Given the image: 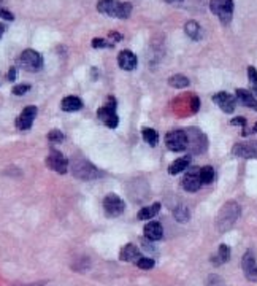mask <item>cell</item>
Wrapping results in <instances>:
<instances>
[{"label":"cell","mask_w":257,"mask_h":286,"mask_svg":"<svg viewBox=\"0 0 257 286\" xmlns=\"http://www.w3.org/2000/svg\"><path fill=\"white\" fill-rule=\"evenodd\" d=\"M240 213V208H238V203L237 202H229L224 205V208L219 211V216H218V227L221 231H227L232 226L235 224L237 218Z\"/></svg>","instance_id":"obj_1"},{"label":"cell","mask_w":257,"mask_h":286,"mask_svg":"<svg viewBox=\"0 0 257 286\" xmlns=\"http://www.w3.org/2000/svg\"><path fill=\"white\" fill-rule=\"evenodd\" d=\"M19 67L26 72H38L43 67V57L35 50H26L19 57Z\"/></svg>","instance_id":"obj_2"},{"label":"cell","mask_w":257,"mask_h":286,"mask_svg":"<svg viewBox=\"0 0 257 286\" xmlns=\"http://www.w3.org/2000/svg\"><path fill=\"white\" fill-rule=\"evenodd\" d=\"M188 132L186 130H181V129H176V130H172V132H168L167 137H165V145L167 148L170 151H183L188 148Z\"/></svg>","instance_id":"obj_3"},{"label":"cell","mask_w":257,"mask_h":286,"mask_svg":"<svg viewBox=\"0 0 257 286\" xmlns=\"http://www.w3.org/2000/svg\"><path fill=\"white\" fill-rule=\"evenodd\" d=\"M97 114H99V118H100L102 122H105L108 127L115 129L118 126V122H119V118L116 114V100H115V97H108L107 103L103 105L102 108H99Z\"/></svg>","instance_id":"obj_4"},{"label":"cell","mask_w":257,"mask_h":286,"mask_svg":"<svg viewBox=\"0 0 257 286\" xmlns=\"http://www.w3.org/2000/svg\"><path fill=\"white\" fill-rule=\"evenodd\" d=\"M210 8L221 22L229 24V21L232 19V13H234V2L232 0H210Z\"/></svg>","instance_id":"obj_5"},{"label":"cell","mask_w":257,"mask_h":286,"mask_svg":"<svg viewBox=\"0 0 257 286\" xmlns=\"http://www.w3.org/2000/svg\"><path fill=\"white\" fill-rule=\"evenodd\" d=\"M126 203L121 197H118L116 194H108L105 199H103V210H105V215L108 218H116L119 215L124 213Z\"/></svg>","instance_id":"obj_6"},{"label":"cell","mask_w":257,"mask_h":286,"mask_svg":"<svg viewBox=\"0 0 257 286\" xmlns=\"http://www.w3.org/2000/svg\"><path fill=\"white\" fill-rule=\"evenodd\" d=\"M46 166L51 170L64 175V174H67V170H68V161L59 150L51 148L50 154H48V158H46Z\"/></svg>","instance_id":"obj_7"},{"label":"cell","mask_w":257,"mask_h":286,"mask_svg":"<svg viewBox=\"0 0 257 286\" xmlns=\"http://www.w3.org/2000/svg\"><path fill=\"white\" fill-rule=\"evenodd\" d=\"M37 107H34V105H29V107H26L22 111H21V114L18 118H16V121H14V124H16V127H18L19 130H27V129H30L32 127V124H34V121H35V118H37Z\"/></svg>","instance_id":"obj_8"},{"label":"cell","mask_w":257,"mask_h":286,"mask_svg":"<svg viewBox=\"0 0 257 286\" xmlns=\"http://www.w3.org/2000/svg\"><path fill=\"white\" fill-rule=\"evenodd\" d=\"M202 185L203 183H202V178H200V170H197V169H191L183 178V188L189 192L198 191Z\"/></svg>","instance_id":"obj_9"},{"label":"cell","mask_w":257,"mask_h":286,"mask_svg":"<svg viewBox=\"0 0 257 286\" xmlns=\"http://www.w3.org/2000/svg\"><path fill=\"white\" fill-rule=\"evenodd\" d=\"M71 170H73V175L81 178V180H91V178H95V172H97V169H95L94 166H91L89 162L86 161H76L73 162V167H71Z\"/></svg>","instance_id":"obj_10"},{"label":"cell","mask_w":257,"mask_h":286,"mask_svg":"<svg viewBox=\"0 0 257 286\" xmlns=\"http://www.w3.org/2000/svg\"><path fill=\"white\" fill-rule=\"evenodd\" d=\"M213 100L218 107L224 111V113H234L235 110V99L234 95H230L226 91H221L218 94L213 95Z\"/></svg>","instance_id":"obj_11"},{"label":"cell","mask_w":257,"mask_h":286,"mask_svg":"<svg viewBox=\"0 0 257 286\" xmlns=\"http://www.w3.org/2000/svg\"><path fill=\"white\" fill-rule=\"evenodd\" d=\"M234 154L238 158H257V142L238 143L234 146Z\"/></svg>","instance_id":"obj_12"},{"label":"cell","mask_w":257,"mask_h":286,"mask_svg":"<svg viewBox=\"0 0 257 286\" xmlns=\"http://www.w3.org/2000/svg\"><path fill=\"white\" fill-rule=\"evenodd\" d=\"M136 64H138V59H136V56L132 51L124 50V51L119 53V56H118V65L123 70H127V72L135 70L136 69Z\"/></svg>","instance_id":"obj_13"},{"label":"cell","mask_w":257,"mask_h":286,"mask_svg":"<svg viewBox=\"0 0 257 286\" xmlns=\"http://www.w3.org/2000/svg\"><path fill=\"white\" fill-rule=\"evenodd\" d=\"M143 232H144V237H146L148 240L156 242V240H160V239H162V235H164V227H162V224L157 223V221H149L146 226H144Z\"/></svg>","instance_id":"obj_14"},{"label":"cell","mask_w":257,"mask_h":286,"mask_svg":"<svg viewBox=\"0 0 257 286\" xmlns=\"http://www.w3.org/2000/svg\"><path fill=\"white\" fill-rule=\"evenodd\" d=\"M141 258L140 250L132 243H127L126 247H123V250L119 251V259L126 261V263H132V261H138Z\"/></svg>","instance_id":"obj_15"},{"label":"cell","mask_w":257,"mask_h":286,"mask_svg":"<svg viewBox=\"0 0 257 286\" xmlns=\"http://www.w3.org/2000/svg\"><path fill=\"white\" fill-rule=\"evenodd\" d=\"M119 3H121V2H116V0H99L97 10L100 13H103V14H108V16H113V18H116L118 10H119Z\"/></svg>","instance_id":"obj_16"},{"label":"cell","mask_w":257,"mask_h":286,"mask_svg":"<svg viewBox=\"0 0 257 286\" xmlns=\"http://www.w3.org/2000/svg\"><path fill=\"white\" fill-rule=\"evenodd\" d=\"M61 108L64 111H78L83 108V100L76 95H68L62 100Z\"/></svg>","instance_id":"obj_17"},{"label":"cell","mask_w":257,"mask_h":286,"mask_svg":"<svg viewBox=\"0 0 257 286\" xmlns=\"http://www.w3.org/2000/svg\"><path fill=\"white\" fill-rule=\"evenodd\" d=\"M242 266H243V271H245L246 279L250 280L251 275H253V272L256 271V267H257L256 258H254V253H253V251H246V253H245L243 261H242Z\"/></svg>","instance_id":"obj_18"},{"label":"cell","mask_w":257,"mask_h":286,"mask_svg":"<svg viewBox=\"0 0 257 286\" xmlns=\"http://www.w3.org/2000/svg\"><path fill=\"white\" fill-rule=\"evenodd\" d=\"M189 162H191V156H183L178 158L176 161H173L170 166H168V174L170 175H178L181 172H184L189 167Z\"/></svg>","instance_id":"obj_19"},{"label":"cell","mask_w":257,"mask_h":286,"mask_svg":"<svg viewBox=\"0 0 257 286\" xmlns=\"http://www.w3.org/2000/svg\"><path fill=\"white\" fill-rule=\"evenodd\" d=\"M237 99L242 102L245 107H250L253 110H257V100L254 99L253 93L246 91V89H237Z\"/></svg>","instance_id":"obj_20"},{"label":"cell","mask_w":257,"mask_h":286,"mask_svg":"<svg viewBox=\"0 0 257 286\" xmlns=\"http://www.w3.org/2000/svg\"><path fill=\"white\" fill-rule=\"evenodd\" d=\"M160 211V203H152V205L149 207H143L140 211H138V215H136V218L141 219V221H144V219H151V218H154L157 213Z\"/></svg>","instance_id":"obj_21"},{"label":"cell","mask_w":257,"mask_h":286,"mask_svg":"<svg viewBox=\"0 0 257 286\" xmlns=\"http://www.w3.org/2000/svg\"><path fill=\"white\" fill-rule=\"evenodd\" d=\"M230 258V248L227 247V245H221L219 250H218V255L213 256V263L216 266H219V264H224V263H227Z\"/></svg>","instance_id":"obj_22"},{"label":"cell","mask_w":257,"mask_h":286,"mask_svg":"<svg viewBox=\"0 0 257 286\" xmlns=\"http://www.w3.org/2000/svg\"><path fill=\"white\" fill-rule=\"evenodd\" d=\"M200 178H202V183L203 185L213 183V180H214V170H213V167L205 166V167L200 169Z\"/></svg>","instance_id":"obj_23"},{"label":"cell","mask_w":257,"mask_h":286,"mask_svg":"<svg viewBox=\"0 0 257 286\" xmlns=\"http://www.w3.org/2000/svg\"><path fill=\"white\" fill-rule=\"evenodd\" d=\"M186 34L192 38V40H198L200 38V26H198V22L195 21H189L186 24Z\"/></svg>","instance_id":"obj_24"},{"label":"cell","mask_w":257,"mask_h":286,"mask_svg":"<svg viewBox=\"0 0 257 286\" xmlns=\"http://www.w3.org/2000/svg\"><path fill=\"white\" fill-rule=\"evenodd\" d=\"M168 83H170V86H173V88L183 89V88H188L189 86V80L184 75H173L170 80H168Z\"/></svg>","instance_id":"obj_25"},{"label":"cell","mask_w":257,"mask_h":286,"mask_svg":"<svg viewBox=\"0 0 257 286\" xmlns=\"http://www.w3.org/2000/svg\"><path fill=\"white\" fill-rule=\"evenodd\" d=\"M143 138L146 140L151 146H156L157 145V132L154 129H151V127H144L143 129Z\"/></svg>","instance_id":"obj_26"},{"label":"cell","mask_w":257,"mask_h":286,"mask_svg":"<svg viewBox=\"0 0 257 286\" xmlns=\"http://www.w3.org/2000/svg\"><path fill=\"white\" fill-rule=\"evenodd\" d=\"M173 215H175L176 221H178V223H186L188 219H189V211H188V208L184 207V205H180L178 208H175Z\"/></svg>","instance_id":"obj_27"},{"label":"cell","mask_w":257,"mask_h":286,"mask_svg":"<svg viewBox=\"0 0 257 286\" xmlns=\"http://www.w3.org/2000/svg\"><path fill=\"white\" fill-rule=\"evenodd\" d=\"M136 266L143 269V271H149V269L156 266V263H154V259H151V258H140L136 261Z\"/></svg>","instance_id":"obj_28"},{"label":"cell","mask_w":257,"mask_h":286,"mask_svg":"<svg viewBox=\"0 0 257 286\" xmlns=\"http://www.w3.org/2000/svg\"><path fill=\"white\" fill-rule=\"evenodd\" d=\"M64 138L65 137H64V134L59 129H53V130H50V134H48V140H50L51 143H61Z\"/></svg>","instance_id":"obj_29"},{"label":"cell","mask_w":257,"mask_h":286,"mask_svg":"<svg viewBox=\"0 0 257 286\" xmlns=\"http://www.w3.org/2000/svg\"><path fill=\"white\" fill-rule=\"evenodd\" d=\"M248 77H250V83H251L253 91L257 94V70L254 67H250L248 69Z\"/></svg>","instance_id":"obj_30"},{"label":"cell","mask_w":257,"mask_h":286,"mask_svg":"<svg viewBox=\"0 0 257 286\" xmlns=\"http://www.w3.org/2000/svg\"><path fill=\"white\" fill-rule=\"evenodd\" d=\"M91 45L92 48H113V43H108L107 40L103 38H94Z\"/></svg>","instance_id":"obj_31"},{"label":"cell","mask_w":257,"mask_h":286,"mask_svg":"<svg viewBox=\"0 0 257 286\" xmlns=\"http://www.w3.org/2000/svg\"><path fill=\"white\" fill-rule=\"evenodd\" d=\"M29 89H30L29 85H18V86L13 88V94H14V95H24V94L29 91Z\"/></svg>","instance_id":"obj_32"},{"label":"cell","mask_w":257,"mask_h":286,"mask_svg":"<svg viewBox=\"0 0 257 286\" xmlns=\"http://www.w3.org/2000/svg\"><path fill=\"white\" fill-rule=\"evenodd\" d=\"M0 18H3V19H6V21H13L14 16H13L11 11H8V10H5V8L0 6Z\"/></svg>","instance_id":"obj_33"},{"label":"cell","mask_w":257,"mask_h":286,"mask_svg":"<svg viewBox=\"0 0 257 286\" xmlns=\"http://www.w3.org/2000/svg\"><path fill=\"white\" fill-rule=\"evenodd\" d=\"M232 126H246V118L243 116H238V118H234L230 121Z\"/></svg>","instance_id":"obj_34"},{"label":"cell","mask_w":257,"mask_h":286,"mask_svg":"<svg viewBox=\"0 0 257 286\" xmlns=\"http://www.w3.org/2000/svg\"><path fill=\"white\" fill-rule=\"evenodd\" d=\"M16 73H18V67H10V70H8V80L10 81H14L16 80Z\"/></svg>","instance_id":"obj_35"},{"label":"cell","mask_w":257,"mask_h":286,"mask_svg":"<svg viewBox=\"0 0 257 286\" xmlns=\"http://www.w3.org/2000/svg\"><path fill=\"white\" fill-rule=\"evenodd\" d=\"M198 108H200V100L197 97H194V99H192V111H198Z\"/></svg>","instance_id":"obj_36"},{"label":"cell","mask_w":257,"mask_h":286,"mask_svg":"<svg viewBox=\"0 0 257 286\" xmlns=\"http://www.w3.org/2000/svg\"><path fill=\"white\" fill-rule=\"evenodd\" d=\"M110 38H111V40H116V42H119V40H123V35H121V34H116V32H111V34H110Z\"/></svg>","instance_id":"obj_37"},{"label":"cell","mask_w":257,"mask_h":286,"mask_svg":"<svg viewBox=\"0 0 257 286\" xmlns=\"http://www.w3.org/2000/svg\"><path fill=\"white\" fill-rule=\"evenodd\" d=\"M250 280H251V282H257V267H256V271L253 272V275H251Z\"/></svg>","instance_id":"obj_38"},{"label":"cell","mask_w":257,"mask_h":286,"mask_svg":"<svg viewBox=\"0 0 257 286\" xmlns=\"http://www.w3.org/2000/svg\"><path fill=\"white\" fill-rule=\"evenodd\" d=\"M5 29H6V27L3 26V24H2V22H0V38H2V35L5 34Z\"/></svg>","instance_id":"obj_39"},{"label":"cell","mask_w":257,"mask_h":286,"mask_svg":"<svg viewBox=\"0 0 257 286\" xmlns=\"http://www.w3.org/2000/svg\"><path fill=\"white\" fill-rule=\"evenodd\" d=\"M167 2H168V3H175V5H176V3H181L183 0H167Z\"/></svg>","instance_id":"obj_40"},{"label":"cell","mask_w":257,"mask_h":286,"mask_svg":"<svg viewBox=\"0 0 257 286\" xmlns=\"http://www.w3.org/2000/svg\"><path fill=\"white\" fill-rule=\"evenodd\" d=\"M251 132H257V122L254 124V127H253V130H251Z\"/></svg>","instance_id":"obj_41"},{"label":"cell","mask_w":257,"mask_h":286,"mask_svg":"<svg viewBox=\"0 0 257 286\" xmlns=\"http://www.w3.org/2000/svg\"><path fill=\"white\" fill-rule=\"evenodd\" d=\"M35 286H38V285H35Z\"/></svg>","instance_id":"obj_42"}]
</instances>
